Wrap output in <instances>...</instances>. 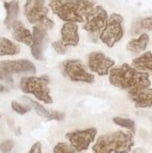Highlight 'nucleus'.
I'll list each match as a JSON object with an SVG mask.
<instances>
[{"label":"nucleus","instance_id":"16","mask_svg":"<svg viewBox=\"0 0 152 153\" xmlns=\"http://www.w3.org/2000/svg\"><path fill=\"white\" fill-rule=\"evenodd\" d=\"M4 7L7 11V16L4 24L8 28H13L18 23V16L20 12L19 3L16 0H12L10 2H5Z\"/></svg>","mask_w":152,"mask_h":153},{"label":"nucleus","instance_id":"25","mask_svg":"<svg viewBox=\"0 0 152 153\" xmlns=\"http://www.w3.org/2000/svg\"><path fill=\"white\" fill-rule=\"evenodd\" d=\"M52 46H53V48L55 49V51L56 53H58V54H60V55H64L65 53L67 52V50H68V47H66V46L60 41L53 42Z\"/></svg>","mask_w":152,"mask_h":153},{"label":"nucleus","instance_id":"11","mask_svg":"<svg viewBox=\"0 0 152 153\" xmlns=\"http://www.w3.org/2000/svg\"><path fill=\"white\" fill-rule=\"evenodd\" d=\"M115 61L102 52H92L88 56V68L99 75H107Z\"/></svg>","mask_w":152,"mask_h":153},{"label":"nucleus","instance_id":"23","mask_svg":"<svg viewBox=\"0 0 152 153\" xmlns=\"http://www.w3.org/2000/svg\"><path fill=\"white\" fill-rule=\"evenodd\" d=\"M11 107L19 115H24V114H26V113L31 110V106L23 105V104L19 103V102H17L15 101H13L11 102Z\"/></svg>","mask_w":152,"mask_h":153},{"label":"nucleus","instance_id":"7","mask_svg":"<svg viewBox=\"0 0 152 153\" xmlns=\"http://www.w3.org/2000/svg\"><path fill=\"white\" fill-rule=\"evenodd\" d=\"M36 67L31 61L26 59L20 60H5L1 61V80L9 84H12L13 74H35Z\"/></svg>","mask_w":152,"mask_h":153},{"label":"nucleus","instance_id":"21","mask_svg":"<svg viewBox=\"0 0 152 153\" xmlns=\"http://www.w3.org/2000/svg\"><path fill=\"white\" fill-rule=\"evenodd\" d=\"M114 123H116V125L120 126V127L129 129L130 131H135V123L133 119L130 118H124V117H115L113 118Z\"/></svg>","mask_w":152,"mask_h":153},{"label":"nucleus","instance_id":"20","mask_svg":"<svg viewBox=\"0 0 152 153\" xmlns=\"http://www.w3.org/2000/svg\"><path fill=\"white\" fill-rule=\"evenodd\" d=\"M0 53L1 56H14L20 53V47L9 39L1 38L0 41Z\"/></svg>","mask_w":152,"mask_h":153},{"label":"nucleus","instance_id":"14","mask_svg":"<svg viewBox=\"0 0 152 153\" xmlns=\"http://www.w3.org/2000/svg\"><path fill=\"white\" fill-rule=\"evenodd\" d=\"M130 98L136 107L148 108L152 107V88H146L139 91L130 92Z\"/></svg>","mask_w":152,"mask_h":153},{"label":"nucleus","instance_id":"5","mask_svg":"<svg viewBox=\"0 0 152 153\" xmlns=\"http://www.w3.org/2000/svg\"><path fill=\"white\" fill-rule=\"evenodd\" d=\"M49 5L53 12L63 21L72 23L85 21L79 10L77 0H49Z\"/></svg>","mask_w":152,"mask_h":153},{"label":"nucleus","instance_id":"8","mask_svg":"<svg viewBox=\"0 0 152 153\" xmlns=\"http://www.w3.org/2000/svg\"><path fill=\"white\" fill-rule=\"evenodd\" d=\"M107 19L108 15L106 10L101 6H96L93 10L85 15V24L84 25L83 28L87 31L91 36L100 35L104 28Z\"/></svg>","mask_w":152,"mask_h":153},{"label":"nucleus","instance_id":"19","mask_svg":"<svg viewBox=\"0 0 152 153\" xmlns=\"http://www.w3.org/2000/svg\"><path fill=\"white\" fill-rule=\"evenodd\" d=\"M133 65L135 69L141 71L152 72V54L151 52H146L145 54L133 59Z\"/></svg>","mask_w":152,"mask_h":153},{"label":"nucleus","instance_id":"26","mask_svg":"<svg viewBox=\"0 0 152 153\" xmlns=\"http://www.w3.org/2000/svg\"><path fill=\"white\" fill-rule=\"evenodd\" d=\"M14 147V142L12 140H6L1 144V151L2 153H10Z\"/></svg>","mask_w":152,"mask_h":153},{"label":"nucleus","instance_id":"22","mask_svg":"<svg viewBox=\"0 0 152 153\" xmlns=\"http://www.w3.org/2000/svg\"><path fill=\"white\" fill-rule=\"evenodd\" d=\"M54 153H75V152H74V149L70 147L69 145L60 142L57 143L56 145V147L54 148Z\"/></svg>","mask_w":152,"mask_h":153},{"label":"nucleus","instance_id":"2","mask_svg":"<svg viewBox=\"0 0 152 153\" xmlns=\"http://www.w3.org/2000/svg\"><path fill=\"white\" fill-rule=\"evenodd\" d=\"M134 145L131 132L117 131L101 135L93 146V153H130Z\"/></svg>","mask_w":152,"mask_h":153},{"label":"nucleus","instance_id":"3","mask_svg":"<svg viewBox=\"0 0 152 153\" xmlns=\"http://www.w3.org/2000/svg\"><path fill=\"white\" fill-rule=\"evenodd\" d=\"M49 82L47 76L24 77L21 80V88L25 94H33L39 101L51 104L53 99L50 95Z\"/></svg>","mask_w":152,"mask_h":153},{"label":"nucleus","instance_id":"4","mask_svg":"<svg viewBox=\"0 0 152 153\" xmlns=\"http://www.w3.org/2000/svg\"><path fill=\"white\" fill-rule=\"evenodd\" d=\"M24 10L29 23L46 29L53 28L54 23L47 17L48 9L46 8L44 0H26Z\"/></svg>","mask_w":152,"mask_h":153},{"label":"nucleus","instance_id":"1","mask_svg":"<svg viewBox=\"0 0 152 153\" xmlns=\"http://www.w3.org/2000/svg\"><path fill=\"white\" fill-rule=\"evenodd\" d=\"M109 82L116 88L128 90L129 93L148 88L151 85L148 74L130 67L127 63L110 70Z\"/></svg>","mask_w":152,"mask_h":153},{"label":"nucleus","instance_id":"13","mask_svg":"<svg viewBox=\"0 0 152 153\" xmlns=\"http://www.w3.org/2000/svg\"><path fill=\"white\" fill-rule=\"evenodd\" d=\"M60 42L66 46H77L79 43L78 26L75 23L67 22L61 28Z\"/></svg>","mask_w":152,"mask_h":153},{"label":"nucleus","instance_id":"6","mask_svg":"<svg viewBox=\"0 0 152 153\" xmlns=\"http://www.w3.org/2000/svg\"><path fill=\"white\" fill-rule=\"evenodd\" d=\"M122 16L117 13H113L110 17H108L104 28L100 34V39L108 47H113L122 39L124 33L122 28Z\"/></svg>","mask_w":152,"mask_h":153},{"label":"nucleus","instance_id":"17","mask_svg":"<svg viewBox=\"0 0 152 153\" xmlns=\"http://www.w3.org/2000/svg\"><path fill=\"white\" fill-rule=\"evenodd\" d=\"M13 38L17 42L25 45H31L33 42V34H31L27 28H25V26L21 22H18L13 27Z\"/></svg>","mask_w":152,"mask_h":153},{"label":"nucleus","instance_id":"10","mask_svg":"<svg viewBox=\"0 0 152 153\" xmlns=\"http://www.w3.org/2000/svg\"><path fill=\"white\" fill-rule=\"evenodd\" d=\"M96 134L97 130L95 128H89L68 132L66 137L70 141L72 148L78 152H82L88 149L89 145L95 140Z\"/></svg>","mask_w":152,"mask_h":153},{"label":"nucleus","instance_id":"18","mask_svg":"<svg viewBox=\"0 0 152 153\" xmlns=\"http://www.w3.org/2000/svg\"><path fill=\"white\" fill-rule=\"evenodd\" d=\"M148 42H149L148 35L146 34V33H144V34L140 35L139 38L133 39L131 41H130L127 45V49L130 52L134 53V54H138V53L146 50L147 46L148 44Z\"/></svg>","mask_w":152,"mask_h":153},{"label":"nucleus","instance_id":"9","mask_svg":"<svg viewBox=\"0 0 152 153\" xmlns=\"http://www.w3.org/2000/svg\"><path fill=\"white\" fill-rule=\"evenodd\" d=\"M63 72L66 77L73 82L93 83L94 75L87 71L83 63L78 59L65 61L63 64Z\"/></svg>","mask_w":152,"mask_h":153},{"label":"nucleus","instance_id":"12","mask_svg":"<svg viewBox=\"0 0 152 153\" xmlns=\"http://www.w3.org/2000/svg\"><path fill=\"white\" fill-rule=\"evenodd\" d=\"M46 28L36 25L33 27V42L31 46L32 56L37 60L43 59V49L47 42V32Z\"/></svg>","mask_w":152,"mask_h":153},{"label":"nucleus","instance_id":"15","mask_svg":"<svg viewBox=\"0 0 152 153\" xmlns=\"http://www.w3.org/2000/svg\"><path fill=\"white\" fill-rule=\"evenodd\" d=\"M24 100L29 103L31 107L35 109V111L37 112V114L39 117H44L46 119H48V120H62L65 117V115L63 113L57 112V111H50L48 109H46L45 107H43V106L42 104H39V102L33 101L30 98L24 97Z\"/></svg>","mask_w":152,"mask_h":153},{"label":"nucleus","instance_id":"27","mask_svg":"<svg viewBox=\"0 0 152 153\" xmlns=\"http://www.w3.org/2000/svg\"><path fill=\"white\" fill-rule=\"evenodd\" d=\"M28 153H42V145L39 142L35 143L32 146V148L30 149Z\"/></svg>","mask_w":152,"mask_h":153},{"label":"nucleus","instance_id":"24","mask_svg":"<svg viewBox=\"0 0 152 153\" xmlns=\"http://www.w3.org/2000/svg\"><path fill=\"white\" fill-rule=\"evenodd\" d=\"M141 29L152 30V17H146L139 21Z\"/></svg>","mask_w":152,"mask_h":153},{"label":"nucleus","instance_id":"28","mask_svg":"<svg viewBox=\"0 0 152 153\" xmlns=\"http://www.w3.org/2000/svg\"><path fill=\"white\" fill-rule=\"evenodd\" d=\"M133 153H148L147 150L143 149V148H136L134 150H133Z\"/></svg>","mask_w":152,"mask_h":153}]
</instances>
